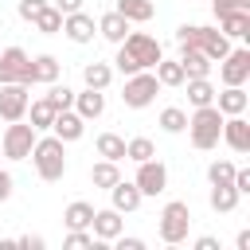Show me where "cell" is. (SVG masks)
Wrapping results in <instances>:
<instances>
[{
  "label": "cell",
  "mask_w": 250,
  "mask_h": 250,
  "mask_svg": "<svg viewBox=\"0 0 250 250\" xmlns=\"http://www.w3.org/2000/svg\"><path fill=\"white\" fill-rule=\"evenodd\" d=\"M160 59H164V47L156 43V35H148V31H129V35L117 43V55H113V70H121V74L152 70Z\"/></svg>",
  "instance_id": "1"
},
{
  "label": "cell",
  "mask_w": 250,
  "mask_h": 250,
  "mask_svg": "<svg viewBox=\"0 0 250 250\" xmlns=\"http://www.w3.org/2000/svg\"><path fill=\"white\" fill-rule=\"evenodd\" d=\"M27 160L35 164V176L47 180V184H55V180L66 176V145H62L55 133H39Z\"/></svg>",
  "instance_id": "2"
},
{
  "label": "cell",
  "mask_w": 250,
  "mask_h": 250,
  "mask_svg": "<svg viewBox=\"0 0 250 250\" xmlns=\"http://www.w3.org/2000/svg\"><path fill=\"white\" fill-rule=\"evenodd\" d=\"M176 43L203 51L211 62H219V59L230 51V39H227L219 27H203V23H180V27H176Z\"/></svg>",
  "instance_id": "3"
},
{
  "label": "cell",
  "mask_w": 250,
  "mask_h": 250,
  "mask_svg": "<svg viewBox=\"0 0 250 250\" xmlns=\"http://www.w3.org/2000/svg\"><path fill=\"white\" fill-rule=\"evenodd\" d=\"M156 234H160L164 246L188 242V234H191V207L184 199H168L160 207V215H156Z\"/></svg>",
  "instance_id": "4"
},
{
  "label": "cell",
  "mask_w": 250,
  "mask_h": 250,
  "mask_svg": "<svg viewBox=\"0 0 250 250\" xmlns=\"http://www.w3.org/2000/svg\"><path fill=\"white\" fill-rule=\"evenodd\" d=\"M219 133H223V113L215 109V102H211V105H199V109L188 113V137H191V148L211 152V148L219 145Z\"/></svg>",
  "instance_id": "5"
},
{
  "label": "cell",
  "mask_w": 250,
  "mask_h": 250,
  "mask_svg": "<svg viewBox=\"0 0 250 250\" xmlns=\"http://www.w3.org/2000/svg\"><path fill=\"white\" fill-rule=\"evenodd\" d=\"M164 86L156 82V74L152 70H137V74H125V86H121V102L129 105V109H145V105H152L156 102V94H160Z\"/></svg>",
  "instance_id": "6"
},
{
  "label": "cell",
  "mask_w": 250,
  "mask_h": 250,
  "mask_svg": "<svg viewBox=\"0 0 250 250\" xmlns=\"http://www.w3.org/2000/svg\"><path fill=\"white\" fill-rule=\"evenodd\" d=\"M35 137H39L35 125H23V117H20V121H8V129H4V137H0V156H8V160H27Z\"/></svg>",
  "instance_id": "7"
},
{
  "label": "cell",
  "mask_w": 250,
  "mask_h": 250,
  "mask_svg": "<svg viewBox=\"0 0 250 250\" xmlns=\"http://www.w3.org/2000/svg\"><path fill=\"white\" fill-rule=\"evenodd\" d=\"M219 82L223 86H246L250 82V51L246 47H230L219 59Z\"/></svg>",
  "instance_id": "8"
},
{
  "label": "cell",
  "mask_w": 250,
  "mask_h": 250,
  "mask_svg": "<svg viewBox=\"0 0 250 250\" xmlns=\"http://www.w3.org/2000/svg\"><path fill=\"white\" fill-rule=\"evenodd\" d=\"M133 184H137V191H141L145 199H148V195H164V191H168V168H164L156 156H148V160L137 164Z\"/></svg>",
  "instance_id": "9"
},
{
  "label": "cell",
  "mask_w": 250,
  "mask_h": 250,
  "mask_svg": "<svg viewBox=\"0 0 250 250\" xmlns=\"http://www.w3.org/2000/svg\"><path fill=\"white\" fill-rule=\"evenodd\" d=\"M4 82H23L31 86V55L23 47H4L0 51V86Z\"/></svg>",
  "instance_id": "10"
},
{
  "label": "cell",
  "mask_w": 250,
  "mask_h": 250,
  "mask_svg": "<svg viewBox=\"0 0 250 250\" xmlns=\"http://www.w3.org/2000/svg\"><path fill=\"white\" fill-rule=\"evenodd\" d=\"M27 90L31 86H23V82H4L0 86V121L8 125V121H20L23 113H27Z\"/></svg>",
  "instance_id": "11"
},
{
  "label": "cell",
  "mask_w": 250,
  "mask_h": 250,
  "mask_svg": "<svg viewBox=\"0 0 250 250\" xmlns=\"http://www.w3.org/2000/svg\"><path fill=\"white\" fill-rule=\"evenodd\" d=\"M219 141L230 148V152H250V121H246V113H234V117H223V133H219Z\"/></svg>",
  "instance_id": "12"
},
{
  "label": "cell",
  "mask_w": 250,
  "mask_h": 250,
  "mask_svg": "<svg viewBox=\"0 0 250 250\" xmlns=\"http://www.w3.org/2000/svg\"><path fill=\"white\" fill-rule=\"evenodd\" d=\"M121 230H125V219H121V211H113V207H94L90 234H94L98 242H113Z\"/></svg>",
  "instance_id": "13"
},
{
  "label": "cell",
  "mask_w": 250,
  "mask_h": 250,
  "mask_svg": "<svg viewBox=\"0 0 250 250\" xmlns=\"http://www.w3.org/2000/svg\"><path fill=\"white\" fill-rule=\"evenodd\" d=\"M62 35L70 39V43H94V35H98V20L90 16V12H70V16H62Z\"/></svg>",
  "instance_id": "14"
},
{
  "label": "cell",
  "mask_w": 250,
  "mask_h": 250,
  "mask_svg": "<svg viewBox=\"0 0 250 250\" xmlns=\"http://www.w3.org/2000/svg\"><path fill=\"white\" fill-rule=\"evenodd\" d=\"M141 203H145V195L137 191V184H133V180H125V176H121V180L109 188V207H113V211H121V215H133Z\"/></svg>",
  "instance_id": "15"
},
{
  "label": "cell",
  "mask_w": 250,
  "mask_h": 250,
  "mask_svg": "<svg viewBox=\"0 0 250 250\" xmlns=\"http://www.w3.org/2000/svg\"><path fill=\"white\" fill-rule=\"evenodd\" d=\"M47 133H55V137H59L62 145H70V141H82V133H86V121H82V117H78L74 109H59Z\"/></svg>",
  "instance_id": "16"
},
{
  "label": "cell",
  "mask_w": 250,
  "mask_h": 250,
  "mask_svg": "<svg viewBox=\"0 0 250 250\" xmlns=\"http://www.w3.org/2000/svg\"><path fill=\"white\" fill-rule=\"evenodd\" d=\"M246 105H250V94H246V86H223V90H215V109H219L223 117L246 113Z\"/></svg>",
  "instance_id": "17"
},
{
  "label": "cell",
  "mask_w": 250,
  "mask_h": 250,
  "mask_svg": "<svg viewBox=\"0 0 250 250\" xmlns=\"http://www.w3.org/2000/svg\"><path fill=\"white\" fill-rule=\"evenodd\" d=\"M82 121H98L102 113H105V90H82V94H74V105H70Z\"/></svg>",
  "instance_id": "18"
},
{
  "label": "cell",
  "mask_w": 250,
  "mask_h": 250,
  "mask_svg": "<svg viewBox=\"0 0 250 250\" xmlns=\"http://www.w3.org/2000/svg\"><path fill=\"white\" fill-rule=\"evenodd\" d=\"M129 31H133V23H129L121 12H113V8H109L105 16H98V35H102L105 43H113V47H117V43H121Z\"/></svg>",
  "instance_id": "19"
},
{
  "label": "cell",
  "mask_w": 250,
  "mask_h": 250,
  "mask_svg": "<svg viewBox=\"0 0 250 250\" xmlns=\"http://www.w3.org/2000/svg\"><path fill=\"white\" fill-rule=\"evenodd\" d=\"M219 31L230 39V43H242L246 35H250V12H242V8H234V12H227V16H219Z\"/></svg>",
  "instance_id": "20"
},
{
  "label": "cell",
  "mask_w": 250,
  "mask_h": 250,
  "mask_svg": "<svg viewBox=\"0 0 250 250\" xmlns=\"http://www.w3.org/2000/svg\"><path fill=\"white\" fill-rule=\"evenodd\" d=\"M176 59H180V66H184L188 78H211V66H215V62H211L203 51H195V47H180Z\"/></svg>",
  "instance_id": "21"
},
{
  "label": "cell",
  "mask_w": 250,
  "mask_h": 250,
  "mask_svg": "<svg viewBox=\"0 0 250 250\" xmlns=\"http://www.w3.org/2000/svg\"><path fill=\"white\" fill-rule=\"evenodd\" d=\"M238 191H234V184H211V191H207V203H211V211L215 215H230L234 207H238Z\"/></svg>",
  "instance_id": "22"
},
{
  "label": "cell",
  "mask_w": 250,
  "mask_h": 250,
  "mask_svg": "<svg viewBox=\"0 0 250 250\" xmlns=\"http://www.w3.org/2000/svg\"><path fill=\"white\" fill-rule=\"evenodd\" d=\"M90 219H94V203H86V199H74L62 211V227L66 230H90Z\"/></svg>",
  "instance_id": "23"
},
{
  "label": "cell",
  "mask_w": 250,
  "mask_h": 250,
  "mask_svg": "<svg viewBox=\"0 0 250 250\" xmlns=\"http://www.w3.org/2000/svg\"><path fill=\"white\" fill-rule=\"evenodd\" d=\"M184 90H188V105H191V109L215 102V82H211V78H184Z\"/></svg>",
  "instance_id": "24"
},
{
  "label": "cell",
  "mask_w": 250,
  "mask_h": 250,
  "mask_svg": "<svg viewBox=\"0 0 250 250\" xmlns=\"http://www.w3.org/2000/svg\"><path fill=\"white\" fill-rule=\"evenodd\" d=\"M55 105H51V98L43 94V98H35V102H27V113L23 117H31V125H35V133H47L51 129V121H55Z\"/></svg>",
  "instance_id": "25"
},
{
  "label": "cell",
  "mask_w": 250,
  "mask_h": 250,
  "mask_svg": "<svg viewBox=\"0 0 250 250\" xmlns=\"http://www.w3.org/2000/svg\"><path fill=\"white\" fill-rule=\"evenodd\" d=\"M113 12H121L129 23H148V20L156 16V4H152V0H117Z\"/></svg>",
  "instance_id": "26"
},
{
  "label": "cell",
  "mask_w": 250,
  "mask_h": 250,
  "mask_svg": "<svg viewBox=\"0 0 250 250\" xmlns=\"http://www.w3.org/2000/svg\"><path fill=\"white\" fill-rule=\"evenodd\" d=\"M35 82H43V86L59 82V59L55 55H35L31 59V86Z\"/></svg>",
  "instance_id": "27"
},
{
  "label": "cell",
  "mask_w": 250,
  "mask_h": 250,
  "mask_svg": "<svg viewBox=\"0 0 250 250\" xmlns=\"http://www.w3.org/2000/svg\"><path fill=\"white\" fill-rule=\"evenodd\" d=\"M152 74H156V82L160 86H168V90H176V86H184V66H180V59H160L156 66H152Z\"/></svg>",
  "instance_id": "28"
},
{
  "label": "cell",
  "mask_w": 250,
  "mask_h": 250,
  "mask_svg": "<svg viewBox=\"0 0 250 250\" xmlns=\"http://www.w3.org/2000/svg\"><path fill=\"white\" fill-rule=\"evenodd\" d=\"M82 82H86L90 90H109V82H113V62H86V66H82Z\"/></svg>",
  "instance_id": "29"
},
{
  "label": "cell",
  "mask_w": 250,
  "mask_h": 250,
  "mask_svg": "<svg viewBox=\"0 0 250 250\" xmlns=\"http://www.w3.org/2000/svg\"><path fill=\"white\" fill-rule=\"evenodd\" d=\"M94 148H98V156H102V160H113V164H121V160H125V137H117V133H98Z\"/></svg>",
  "instance_id": "30"
},
{
  "label": "cell",
  "mask_w": 250,
  "mask_h": 250,
  "mask_svg": "<svg viewBox=\"0 0 250 250\" xmlns=\"http://www.w3.org/2000/svg\"><path fill=\"white\" fill-rule=\"evenodd\" d=\"M117 180H121V168H117L113 160H98V164L90 168V184H94V188H102V191H109Z\"/></svg>",
  "instance_id": "31"
},
{
  "label": "cell",
  "mask_w": 250,
  "mask_h": 250,
  "mask_svg": "<svg viewBox=\"0 0 250 250\" xmlns=\"http://www.w3.org/2000/svg\"><path fill=\"white\" fill-rule=\"evenodd\" d=\"M31 23H35V31H39V35H59V31H62V12H59L55 4H47Z\"/></svg>",
  "instance_id": "32"
},
{
  "label": "cell",
  "mask_w": 250,
  "mask_h": 250,
  "mask_svg": "<svg viewBox=\"0 0 250 250\" xmlns=\"http://www.w3.org/2000/svg\"><path fill=\"white\" fill-rule=\"evenodd\" d=\"M156 121H160L164 133H184V129H188V109H180V105H164Z\"/></svg>",
  "instance_id": "33"
},
{
  "label": "cell",
  "mask_w": 250,
  "mask_h": 250,
  "mask_svg": "<svg viewBox=\"0 0 250 250\" xmlns=\"http://www.w3.org/2000/svg\"><path fill=\"white\" fill-rule=\"evenodd\" d=\"M148 156H156V145H152L148 137H129V141H125V160L141 164V160H148Z\"/></svg>",
  "instance_id": "34"
},
{
  "label": "cell",
  "mask_w": 250,
  "mask_h": 250,
  "mask_svg": "<svg viewBox=\"0 0 250 250\" xmlns=\"http://www.w3.org/2000/svg\"><path fill=\"white\" fill-rule=\"evenodd\" d=\"M47 98H51V105H55V109H70V105H74V90H70L66 82H51Z\"/></svg>",
  "instance_id": "35"
},
{
  "label": "cell",
  "mask_w": 250,
  "mask_h": 250,
  "mask_svg": "<svg viewBox=\"0 0 250 250\" xmlns=\"http://www.w3.org/2000/svg\"><path fill=\"white\" fill-rule=\"evenodd\" d=\"M207 180L211 184H230L234 180V164L230 160H211L207 164Z\"/></svg>",
  "instance_id": "36"
},
{
  "label": "cell",
  "mask_w": 250,
  "mask_h": 250,
  "mask_svg": "<svg viewBox=\"0 0 250 250\" xmlns=\"http://www.w3.org/2000/svg\"><path fill=\"white\" fill-rule=\"evenodd\" d=\"M43 8H47V0H20V4H16L20 20H27V23H31V20H35V16L43 12Z\"/></svg>",
  "instance_id": "37"
},
{
  "label": "cell",
  "mask_w": 250,
  "mask_h": 250,
  "mask_svg": "<svg viewBox=\"0 0 250 250\" xmlns=\"http://www.w3.org/2000/svg\"><path fill=\"white\" fill-rule=\"evenodd\" d=\"M234 8L250 12V0H211V12H215V20H219V16H227V12H234Z\"/></svg>",
  "instance_id": "38"
},
{
  "label": "cell",
  "mask_w": 250,
  "mask_h": 250,
  "mask_svg": "<svg viewBox=\"0 0 250 250\" xmlns=\"http://www.w3.org/2000/svg\"><path fill=\"white\" fill-rule=\"evenodd\" d=\"M230 184H234L238 195H250V168H234V180Z\"/></svg>",
  "instance_id": "39"
},
{
  "label": "cell",
  "mask_w": 250,
  "mask_h": 250,
  "mask_svg": "<svg viewBox=\"0 0 250 250\" xmlns=\"http://www.w3.org/2000/svg\"><path fill=\"white\" fill-rule=\"evenodd\" d=\"M12 191H16V180H12V172H8V168H0V203H8V199H12Z\"/></svg>",
  "instance_id": "40"
},
{
  "label": "cell",
  "mask_w": 250,
  "mask_h": 250,
  "mask_svg": "<svg viewBox=\"0 0 250 250\" xmlns=\"http://www.w3.org/2000/svg\"><path fill=\"white\" fill-rule=\"evenodd\" d=\"M113 242H117V250H145V238H133V234L125 238V230H121Z\"/></svg>",
  "instance_id": "41"
},
{
  "label": "cell",
  "mask_w": 250,
  "mask_h": 250,
  "mask_svg": "<svg viewBox=\"0 0 250 250\" xmlns=\"http://www.w3.org/2000/svg\"><path fill=\"white\" fill-rule=\"evenodd\" d=\"M51 4H55L62 16H70V12H82V8H86V0H51Z\"/></svg>",
  "instance_id": "42"
},
{
  "label": "cell",
  "mask_w": 250,
  "mask_h": 250,
  "mask_svg": "<svg viewBox=\"0 0 250 250\" xmlns=\"http://www.w3.org/2000/svg\"><path fill=\"white\" fill-rule=\"evenodd\" d=\"M16 242H20V246H27V250H43V234H20Z\"/></svg>",
  "instance_id": "43"
},
{
  "label": "cell",
  "mask_w": 250,
  "mask_h": 250,
  "mask_svg": "<svg viewBox=\"0 0 250 250\" xmlns=\"http://www.w3.org/2000/svg\"><path fill=\"white\" fill-rule=\"evenodd\" d=\"M195 250H219V238L203 234V238H195Z\"/></svg>",
  "instance_id": "44"
},
{
  "label": "cell",
  "mask_w": 250,
  "mask_h": 250,
  "mask_svg": "<svg viewBox=\"0 0 250 250\" xmlns=\"http://www.w3.org/2000/svg\"><path fill=\"white\" fill-rule=\"evenodd\" d=\"M234 246H238V250H250V230H238V234H234Z\"/></svg>",
  "instance_id": "45"
}]
</instances>
